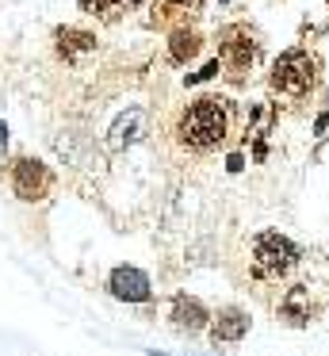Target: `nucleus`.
Here are the masks:
<instances>
[{
    "label": "nucleus",
    "mask_w": 329,
    "mask_h": 356,
    "mask_svg": "<svg viewBox=\"0 0 329 356\" xmlns=\"http://www.w3.org/2000/svg\"><path fill=\"white\" fill-rule=\"evenodd\" d=\"M234 134V108L222 96H195L176 111L168 127V142L184 157H211Z\"/></svg>",
    "instance_id": "obj_1"
},
{
    "label": "nucleus",
    "mask_w": 329,
    "mask_h": 356,
    "mask_svg": "<svg viewBox=\"0 0 329 356\" xmlns=\"http://www.w3.org/2000/svg\"><path fill=\"white\" fill-rule=\"evenodd\" d=\"M295 261H298V249L280 234H260L252 241V264H257L260 276H283V272L295 268Z\"/></svg>",
    "instance_id": "obj_2"
},
{
    "label": "nucleus",
    "mask_w": 329,
    "mask_h": 356,
    "mask_svg": "<svg viewBox=\"0 0 329 356\" xmlns=\"http://www.w3.org/2000/svg\"><path fill=\"white\" fill-rule=\"evenodd\" d=\"M314 85V62L303 50H287L280 62L272 65V88L283 96H303Z\"/></svg>",
    "instance_id": "obj_3"
},
{
    "label": "nucleus",
    "mask_w": 329,
    "mask_h": 356,
    "mask_svg": "<svg viewBox=\"0 0 329 356\" xmlns=\"http://www.w3.org/2000/svg\"><path fill=\"white\" fill-rule=\"evenodd\" d=\"M12 188L19 200H42V192L50 188V177H46V169L38 161H15L12 165Z\"/></svg>",
    "instance_id": "obj_4"
},
{
    "label": "nucleus",
    "mask_w": 329,
    "mask_h": 356,
    "mask_svg": "<svg viewBox=\"0 0 329 356\" xmlns=\"http://www.w3.org/2000/svg\"><path fill=\"white\" fill-rule=\"evenodd\" d=\"M111 291L127 302H145L150 299V280L138 268H115L111 272Z\"/></svg>",
    "instance_id": "obj_5"
},
{
    "label": "nucleus",
    "mask_w": 329,
    "mask_h": 356,
    "mask_svg": "<svg viewBox=\"0 0 329 356\" xmlns=\"http://www.w3.org/2000/svg\"><path fill=\"white\" fill-rule=\"evenodd\" d=\"M245 330H249V318H245L241 310H222L218 322L211 325V337L214 341H237Z\"/></svg>",
    "instance_id": "obj_6"
},
{
    "label": "nucleus",
    "mask_w": 329,
    "mask_h": 356,
    "mask_svg": "<svg viewBox=\"0 0 329 356\" xmlns=\"http://www.w3.org/2000/svg\"><path fill=\"white\" fill-rule=\"evenodd\" d=\"M203 307H199L195 299H176V325L180 330H199L203 325Z\"/></svg>",
    "instance_id": "obj_7"
},
{
    "label": "nucleus",
    "mask_w": 329,
    "mask_h": 356,
    "mask_svg": "<svg viewBox=\"0 0 329 356\" xmlns=\"http://www.w3.org/2000/svg\"><path fill=\"white\" fill-rule=\"evenodd\" d=\"M142 127V111H130V115H122L119 123H115V131H111V149H122V142H134V131Z\"/></svg>",
    "instance_id": "obj_8"
},
{
    "label": "nucleus",
    "mask_w": 329,
    "mask_h": 356,
    "mask_svg": "<svg viewBox=\"0 0 329 356\" xmlns=\"http://www.w3.org/2000/svg\"><path fill=\"white\" fill-rule=\"evenodd\" d=\"M58 47L65 58H77V54H88L92 50V35L84 31H58Z\"/></svg>",
    "instance_id": "obj_9"
},
{
    "label": "nucleus",
    "mask_w": 329,
    "mask_h": 356,
    "mask_svg": "<svg viewBox=\"0 0 329 356\" xmlns=\"http://www.w3.org/2000/svg\"><path fill=\"white\" fill-rule=\"evenodd\" d=\"M230 54H234V65H249L252 58H257V47H252V39H245V35H234V42H230Z\"/></svg>",
    "instance_id": "obj_10"
},
{
    "label": "nucleus",
    "mask_w": 329,
    "mask_h": 356,
    "mask_svg": "<svg viewBox=\"0 0 329 356\" xmlns=\"http://www.w3.org/2000/svg\"><path fill=\"white\" fill-rule=\"evenodd\" d=\"M84 4H88V8H96V12H104V16H111L122 0H84Z\"/></svg>",
    "instance_id": "obj_11"
},
{
    "label": "nucleus",
    "mask_w": 329,
    "mask_h": 356,
    "mask_svg": "<svg viewBox=\"0 0 329 356\" xmlns=\"http://www.w3.org/2000/svg\"><path fill=\"white\" fill-rule=\"evenodd\" d=\"M168 4H176V8H195L199 0H168Z\"/></svg>",
    "instance_id": "obj_12"
}]
</instances>
